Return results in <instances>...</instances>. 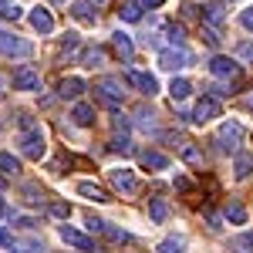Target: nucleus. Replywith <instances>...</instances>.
Listing matches in <instances>:
<instances>
[{"label":"nucleus","instance_id":"nucleus-11","mask_svg":"<svg viewBox=\"0 0 253 253\" xmlns=\"http://www.w3.org/2000/svg\"><path fill=\"white\" fill-rule=\"evenodd\" d=\"M128 81L135 84V88H142V95H159V81L156 75H145V71H128Z\"/></svg>","mask_w":253,"mask_h":253},{"label":"nucleus","instance_id":"nucleus-19","mask_svg":"<svg viewBox=\"0 0 253 253\" xmlns=\"http://www.w3.org/2000/svg\"><path fill=\"white\" fill-rule=\"evenodd\" d=\"M149 219L152 223H166L169 219V203L166 199H149Z\"/></svg>","mask_w":253,"mask_h":253},{"label":"nucleus","instance_id":"nucleus-4","mask_svg":"<svg viewBox=\"0 0 253 253\" xmlns=\"http://www.w3.org/2000/svg\"><path fill=\"white\" fill-rule=\"evenodd\" d=\"M0 54L3 58H27L31 54V44L10 31H0Z\"/></svg>","mask_w":253,"mask_h":253},{"label":"nucleus","instance_id":"nucleus-39","mask_svg":"<svg viewBox=\"0 0 253 253\" xmlns=\"http://www.w3.org/2000/svg\"><path fill=\"white\" fill-rule=\"evenodd\" d=\"M175 189L186 193V189H189V179H186V175H175Z\"/></svg>","mask_w":253,"mask_h":253},{"label":"nucleus","instance_id":"nucleus-44","mask_svg":"<svg viewBox=\"0 0 253 253\" xmlns=\"http://www.w3.org/2000/svg\"><path fill=\"white\" fill-rule=\"evenodd\" d=\"M88 3H95V7H101V3H105V0H88Z\"/></svg>","mask_w":253,"mask_h":253},{"label":"nucleus","instance_id":"nucleus-34","mask_svg":"<svg viewBox=\"0 0 253 253\" xmlns=\"http://www.w3.org/2000/svg\"><path fill=\"white\" fill-rule=\"evenodd\" d=\"M236 250H250L253 253V233H243L240 240H236Z\"/></svg>","mask_w":253,"mask_h":253},{"label":"nucleus","instance_id":"nucleus-9","mask_svg":"<svg viewBox=\"0 0 253 253\" xmlns=\"http://www.w3.org/2000/svg\"><path fill=\"white\" fill-rule=\"evenodd\" d=\"M95 91H101V98H105L108 105H118V101L125 98V88H122V81H115V78H98Z\"/></svg>","mask_w":253,"mask_h":253},{"label":"nucleus","instance_id":"nucleus-41","mask_svg":"<svg viewBox=\"0 0 253 253\" xmlns=\"http://www.w3.org/2000/svg\"><path fill=\"white\" fill-rule=\"evenodd\" d=\"M3 216H14V213H10V206H7V199H0V219H3Z\"/></svg>","mask_w":253,"mask_h":253},{"label":"nucleus","instance_id":"nucleus-27","mask_svg":"<svg viewBox=\"0 0 253 253\" xmlns=\"http://www.w3.org/2000/svg\"><path fill=\"white\" fill-rule=\"evenodd\" d=\"M159 253H186V240L182 236H169L159 243Z\"/></svg>","mask_w":253,"mask_h":253},{"label":"nucleus","instance_id":"nucleus-37","mask_svg":"<svg viewBox=\"0 0 253 253\" xmlns=\"http://www.w3.org/2000/svg\"><path fill=\"white\" fill-rule=\"evenodd\" d=\"M10 243H14L10 230H7V226H0V247H10Z\"/></svg>","mask_w":253,"mask_h":253},{"label":"nucleus","instance_id":"nucleus-13","mask_svg":"<svg viewBox=\"0 0 253 253\" xmlns=\"http://www.w3.org/2000/svg\"><path fill=\"white\" fill-rule=\"evenodd\" d=\"M78 193L84 196V199H91V203H112V196H108V189H101L98 182H78Z\"/></svg>","mask_w":253,"mask_h":253},{"label":"nucleus","instance_id":"nucleus-43","mask_svg":"<svg viewBox=\"0 0 253 253\" xmlns=\"http://www.w3.org/2000/svg\"><path fill=\"white\" fill-rule=\"evenodd\" d=\"M145 7H159V3H166V0H142Z\"/></svg>","mask_w":253,"mask_h":253},{"label":"nucleus","instance_id":"nucleus-14","mask_svg":"<svg viewBox=\"0 0 253 253\" xmlns=\"http://www.w3.org/2000/svg\"><path fill=\"white\" fill-rule=\"evenodd\" d=\"M10 253H44V240H38V236H24V240H14L10 243Z\"/></svg>","mask_w":253,"mask_h":253},{"label":"nucleus","instance_id":"nucleus-8","mask_svg":"<svg viewBox=\"0 0 253 253\" xmlns=\"http://www.w3.org/2000/svg\"><path fill=\"white\" fill-rule=\"evenodd\" d=\"M213 118H219V101L216 98H199L193 108V122L196 125H206V122H213Z\"/></svg>","mask_w":253,"mask_h":253},{"label":"nucleus","instance_id":"nucleus-24","mask_svg":"<svg viewBox=\"0 0 253 253\" xmlns=\"http://www.w3.org/2000/svg\"><path fill=\"white\" fill-rule=\"evenodd\" d=\"M233 169H236V179H247V175L253 172V156H250V152H240Z\"/></svg>","mask_w":253,"mask_h":253},{"label":"nucleus","instance_id":"nucleus-18","mask_svg":"<svg viewBox=\"0 0 253 253\" xmlns=\"http://www.w3.org/2000/svg\"><path fill=\"white\" fill-rule=\"evenodd\" d=\"M81 91H84V81H81V78H64L58 84V95L61 98H78Z\"/></svg>","mask_w":253,"mask_h":253},{"label":"nucleus","instance_id":"nucleus-45","mask_svg":"<svg viewBox=\"0 0 253 253\" xmlns=\"http://www.w3.org/2000/svg\"><path fill=\"white\" fill-rule=\"evenodd\" d=\"M0 91H3V81H0Z\"/></svg>","mask_w":253,"mask_h":253},{"label":"nucleus","instance_id":"nucleus-35","mask_svg":"<svg viewBox=\"0 0 253 253\" xmlns=\"http://www.w3.org/2000/svg\"><path fill=\"white\" fill-rule=\"evenodd\" d=\"M98 61H101V51H98V47L95 51H84V64H88V68H95Z\"/></svg>","mask_w":253,"mask_h":253},{"label":"nucleus","instance_id":"nucleus-30","mask_svg":"<svg viewBox=\"0 0 253 253\" xmlns=\"http://www.w3.org/2000/svg\"><path fill=\"white\" fill-rule=\"evenodd\" d=\"M101 233L108 236V240H115V243H128V240H132V236L125 233V230H118V226H108V223H105V230H101Z\"/></svg>","mask_w":253,"mask_h":253},{"label":"nucleus","instance_id":"nucleus-36","mask_svg":"<svg viewBox=\"0 0 253 253\" xmlns=\"http://www.w3.org/2000/svg\"><path fill=\"white\" fill-rule=\"evenodd\" d=\"M240 24H243L247 31H253V7H247V10L240 14Z\"/></svg>","mask_w":253,"mask_h":253},{"label":"nucleus","instance_id":"nucleus-17","mask_svg":"<svg viewBox=\"0 0 253 253\" xmlns=\"http://www.w3.org/2000/svg\"><path fill=\"white\" fill-rule=\"evenodd\" d=\"M118 17L128 20V24H135V20L142 17V0H125V3L118 7Z\"/></svg>","mask_w":253,"mask_h":253},{"label":"nucleus","instance_id":"nucleus-16","mask_svg":"<svg viewBox=\"0 0 253 253\" xmlns=\"http://www.w3.org/2000/svg\"><path fill=\"white\" fill-rule=\"evenodd\" d=\"M91 7H95V3H88V0H75V3H71V14H75L81 24H95L98 10H91Z\"/></svg>","mask_w":253,"mask_h":253},{"label":"nucleus","instance_id":"nucleus-20","mask_svg":"<svg viewBox=\"0 0 253 253\" xmlns=\"http://www.w3.org/2000/svg\"><path fill=\"white\" fill-rule=\"evenodd\" d=\"M71 118H75V125H91V122H95V108L84 105V101H78V105L71 108Z\"/></svg>","mask_w":253,"mask_h":253},{"label":"nucleus","instance_id":"nucleus-7","mask_svg":"<svg viewBox=\"0 0 253 253\" xmlns=\"http://www.w3.org/2000/svg\"><path fill=\"white\" fill-rule=\"evenodd\" d=\"M240 71H243V68H240V64H236L233 58H226V54H216L213 61H210V75H216V78H240Z\"/></svg>","mask_w":253,"mask_h":253},{"label":"nucleus","instance_id":"nucleus-5","mask_svg":"<svg viewBox=\"0 0 253 253\" xmlns=\"http://www.w3.org/2000/svg\"><path fill=\"white\" fill-rule=\"evenodd\" d=\"M108 182L115 186L118 193H125V196H135L138 193V179L132 169H125V166H118V169H108Z\"/></svg>","mask_w":253,"mask_h":253},{"label":"nucleus","instance_id":"nucleus-46","mask_svg":"<svg viewBox=\"0 0 253 253\" xmlns=\"http://www.w3.org/2000/svg\"><path fill=\"white\" fill-rule=\"evenodd\" d=\"M250 108H253V98H250Z\"/></svg>","mask_w":253,"mask_h":253},{"label":"nucleus","instance_id":"nucleus-25","mask_svg":"<svg viewBox=\"0 0 253 253\" xmlns=\"http://www.w3.org/2000/svg\"><path fill=\"white\" fill-rule=\"evenodd\" d=\"M0 172L3 175H17L20 172V159H14L10 152H0Z\"/></svg>","mask_w":253,"mask_h":253},{"label":"nucleus","instance_id":"nucleus-40","mask_svg":"<svg viewBox=\"0 0 253 253\" xmlns=\"http://www.w3.org/2000/svg\"><path fill=\"white\" fill-rule=\"evenodd\" d=\"M240 58L253 61V41H250V44H243V47H240Z\"/></svg>","mask_w":253,"mask_h":253},{"label":"nucleus","instance_id":"nucleus-21","mask_svg":"<svg viewBox=\"0 0 253 253\" xmlns=\"http://www.w3.org/2000/svg\"><path fill=\"white\" fill-rule=\"evenodd\" d=\"M142 166L162 172V169H169V156H162V152H142Z\"/></svg>","mask_w":253,"mask_h":253},{"label":"nucleus","instance_id":"nucleus-15","mask_svg":"<svg viewBox=\"0 0 253 253\" xmlns=\"http://www.w3.org/2000/svg\"><path fill=\"white\" fill-rule=\"evenodd\" d=\"M112 44H115V51L122 54V61L128 64V61H132V54H135V47H132V38H128L125 31H115V34H112Z\"/></svg>","mask_w":253,"mask_h":253},{"label":"nucleus","instance_id":"nucleus-1","mask_svg":"<svg viewBox=\"0 0 253 253\" xmlns=\"http://www.w3.org/2000/svg\"><path fill=\"white\" fill-rule=\"evenodd\" d=\"M17 145H20V152L27 159H44V152H47V142H44V132H41V125H34V128H27V132H20L17 138Z\"/></svg>","mask_w":253,"mask_h":253},{"label":"nucleus","instance_id":"nucleus-6","mask_svg":"<svg viewBox=\"0 0 253 253\" xmlns=\"http://www.w3.org/2000/svg\"><path fill=\"white\" fill-rule=\"evenodd\" d=\"M14 88L17 91H41V75L31 64H20L17 71H14Z\"/></svg>","mask_w":253,"mask_h":253},{"label":"nucleus","instance_id":"nucleus-32","mask_svg":"<svg viewBox=\"0 0 253 253\" xmlns=\"http://www.w3.org/2000/svg\"><path fill=\"white\" fill-rule=\"evenodd\" d=\"M169 38H172V44H182V38H186L182 24H169Z\"/></svg>","mask_w":253,"mask_h":253},{"label":"nucleus","instance_id":"nucleus-38","mask_svg":"<svg viewBox=\"0 0 253 253\" xmlns=\"http://www.w3.org/2000/svg\"><path fill=\"white\" fill-rule=\"evenodd\" d=\"M14 223H17V226H27V230H31V226H38L31 216H14Z\"/></svg>","mask_w":253,"mask_h":253},{"label":"nucleus","instance_id":"nucleus-10","mask_svg":"<svg viewBox=\"0 0 253 253\" xmlns=\"http://www.w3.org/2000/svg\"><path fill=\"white\" fill-rule=\"evenodd\" d=\"M58 233H61V240H64L68 247H75V250H95V240L84 236L81 230H75V226H61Z\"/></svg>","mask_w":253,"mask_h":253},{"label":"nucleus","instance_id":"nucleus-29","mask_svg":"<svg viewBox=\"0 0 253 253\" xmlns=\"http://www.w3.org/2000/svg\"><path fill=\"white\" fill-rule=\"evenodd\" d=\"M20 14H24V10H20L14 0H3V3H0V17L3 20H20Z\"/></svg>","mask_w":253,"mask_h":253},{"label":"nucleus","instance_id":"nucleus-23","mask_svg":"<svg viewBox=\"0 0 253 253\" xmlns=\"http://www.w3.org/2000/svg\"><path fill=\"white\" fill-rule=\"evenodd\" d=\"M189 91H193V84H189L186 78H172V84H169V95H172V101L189 98Z\"/></svg>","mask_w":253,"mask_h":253},{"label":"nucleus","instance_id":"nucleus-2","mask_svg":"<svg viewBox=\"0 0 253 253\" xmlns=\"http://www.w3.org/2000/svg\"><path fill=\"white\" fill-rule=\"evenodd\" d=\"M216 142H219V149H223V152H233L236 145H243V125L233 122V118H230V122H223V125H219V132H216Z\"/></svg>","mask_w":253,"mask_h":253},{"label":"nucleus","instance_id":"nucleus-31","mask_svg":"<svg viewBox=\"0 0 253 253\" xmlns=\"http://www.w3.org/2000/svg\"><path fill=\"white\" fill-rule=\"evenodd\" d=\"M47 213L58 216V219H68V216H71V206H68V203H51V206H47Z\"/></svg>","mask_w":253,"mask_h":253},{"label":"nucleus","instance_id":"nucleus-3","mask_svg":"<svg viewBox=\"0 0 253 253\" xmlns=\"http://www.w3.org/2000/svg\"><path fill=\"white\" fill-rule=\"evenodd\" d=\"M189 51L186 47H162L159 51V68H166V71H182V68H189Z\"/></svg>","mask_w":253,"mask_h":253},{"label":"nucleus","instance_id":"nucleus-12","mask_svg":"<svg viewBox=\"0 0 253 253\" xmlns=\"http://www.w3.org/2000/svg\"><path fill=\"white\" fill-rule=\"evenodd\" d=\"M31 24H34V31H41V34H51L54 31V17H51L47 7H34L31 10Z\"/></svg>","mask_w":253,"mask_h":253},{"label":"nucleus","instance_id":"nucleus-28","mask_svg":"<svg viewBox=\"0 0 253 253\" xmlns=\"http://www.w3.org/2000/svg\"><path fill=\"white\" fill-rule=\"evenodd\" d=\"M179 152H182V159H186L189 166H203V152L196 149L193 142H182V149H179Z\"/></svg>","mask_w":253,"mask_h":253},{"label":"nucleus","instance_id":"nucleus-33","mask_svg":"<svg viewBox=\"0 0 253 253\" xmlns=\"http://www.w3.org/2000/svg\"><path fill=\"white\" fill-rule=\"evenodd\" d=\"M112 149H115V152H132V145H128V135L112 138Z\"/></svg>","mask_w":253,"mask_h":253},{"label":"nucleus","instance_id":"nucleus-42","mask_svg":"<svg viewBox=\"0 0 253 253\" xmlns=\"http://www.w3.org/2000/svg\"><path fill=\"white\" fill-rule=\"evenodd\" d=\"M203 38H206V44H213V47H216V41H219V38L213 34V31H203Z\"/></svg>","mask_w":253,"mask_h":253},{"label":"nucleus","instance_id":"nucleus-26","mask_svg":"<svg viewBox=\"0 0 253 253\" xmlns=\"http://www.w3.org/2000/svg\"><path fill=\"white\" fill-rule=\"evenodd\" d=\"M226 219H230L233 226H247V210H243L240 203H230V206H226Z\"/></svg>","mask_w":253,"mask_h":253},{"label":"nucleus","instance_id":"nucleus-22","mask_svg":"<svg viewBox=\"0 0 253 253\" xmlns=\"http://www.w3.org/2000/svg\"><path fill=\"white\" fill-rule=\"evenodd\" d=\"M203 17H206V24L219 27V24L226 20V14H223V3H206V7H203Z\"/></svg>","mask_w":253,"mask_h":253},{"label":"nucleus","instance_id":"nucleus-47","mask_svg":"<svg viewBox=\"0 0 253 253\" xmlns=\"http://www.w3.org/2000/svg\"><path fill=\"white\" fill-rule=\"evenodd\" d=\"M95 253H98V250H95Z\"/></svg>","mask_w":253,"mask_h":253}]
</instances>
